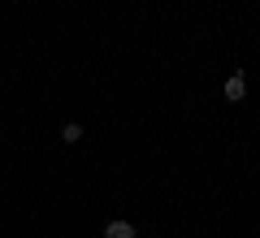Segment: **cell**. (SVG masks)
Segmentation results:
<instances>
[{"instance_id": "1", "label": "cell", "mask_w": 260, "mask_h": 238, "mask_svg": "<svg viewBox=\"0 0 260 238\" xmlns=\"http://www.w3.org/2000/svg\"><path fill=\"white\" fill-rule=\"evenodd\" d=\"M243 95H247V78H243V74H230V78H225V100L239 104Z\"/></svg>"}, {"instance_id": "2", "label": "cell", "mask_w": 260, "mask_h": 238, "mask_svg": "<svg viewBox=\"0 0 260 238\" xmlns=\"http://www.w3.org/2000/svg\"><path fill=\"white\" fill-rule=\"evenodd\" d=\"M104 238H135V225L130 221H109L104 225Z\"/></svg>"}, {"instance_id": "3", "label": "cell", "mask_w": 260, "mask_h": 238, "mask_svg": "<svg viewBox=\"0 0 260 238\" xmlns=\"http://www.w3.org/2000/svg\"><path fill=\"white\" fill-rule=\"evenodd\" d=\"M78 139H83V126H78V121H70V126L61 130V143H70V147H74Z\"/></svg>"}]
</instances>
